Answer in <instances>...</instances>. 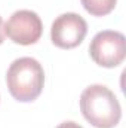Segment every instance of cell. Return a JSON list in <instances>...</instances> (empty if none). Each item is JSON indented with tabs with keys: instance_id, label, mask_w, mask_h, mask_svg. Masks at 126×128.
Returning <instances> with one entry per match:
<instances>
[{
	"instance_id": "obj_1",
	"label": "cell",
	"mask_w": 126,
	"mask_h": 128,
	"mask_svg": "<svg viewBox=\"0 0 126 128\" xmlns=\"http://www.w3.org/2000/svg\"><path fill=\"white\" fill-rule=\"evenodd\" d=\"M80 110L85 119L96 128H113L122 118L116 96L104 85H91L80 96Z\"/></svg>"
},
{
	"instance_id": "obj_2",
	"label": "cell",
	"mask_w": 126,
	"mask_h": 128,
	"mask_svg": "<svg viewBox=\"0 0 126 128\" xmlns=\"http://www.w3.org/2000/svg\"><path fill=\"white\" fill-rule=\"evenodd\" d=\"M6 84L10 96L18 101L28 103L42 94L45 72L42 64L31 57H21L9 66Z\"/></svg>"
},
{
	"instance_id": "obj_3",
	"label": "cell",
	"mask_w": 126,
	"mask_h": 128,
	"mask_svg": "<svg viewBox=\"0 0 126 128\" xmlns=\"http://www.w3.org/2000/svg\"><path fill=\"white\" fill-rule=\"evenodd\" d=\"M91 58L101 67H117L126 57V39L120 32L104 30L96 33L89 45Z\"/></svg>"
},
{
	"instance_id": "obj_4",
	"label": "cell",
	"mask_w": 126,
	"mask_h": 128,
	"mask_svg": "<svg viewBox=\"0 0 126 128\" xmlns=\"http://www.w3.org/2000/svg\"><path fill=\"white\" fill-rule=\"evenodd\" d=\"M43 33V24L40 16L28 9L16 10L10 15L4 24V34L18 45H33Z\"/></svg>"
},
{
	"instance_id": "obj_5",
	"label": "cell",
	"mask_w": 126,
	"mask_h": 128,
	"mask_svg": "<svg viewBox=\"0 0 126 128\" xmlns=\"http://www.w3.org/2000/svg\"><path fill=\"white\" fill-rule=\"evenodd\" d=\"M88 33L86 21L73 12L60 15L51 28V39L55 46L61 49H71L79 46Z\"/></svg>"
},
{
	"instance_id": "obj_6",
	"label": "cell",
	"mask_w": 126,
	"mask_h": 128,
	"mask_svg": "<svg viewBox=\"0 0 126 128\" xmlns=\"http://www.w3.org/2000/svg\"><path fill=\"white\" fill-rule=\"evenodd\" d=\"M83 8L94 16H104L107 14H110L117 0H80Z\"/></svg>"
},
{
	"instance_id": "obj_7",
	"label": "cell",
	"mask_w": 126,
	"mask_h": 128,
	"mask_svg": "<svg viewBox=\"0 0 126 128\" xmlns=\"http://www.w3.org/2000/svg\"><path fill=\"white\" fill-rule=\"evenodd\" d=\"M57 128H83V127L79 125V124H76V122H73V121H65L63 124H60Z\"/></svg>"
},
{
	"instance_id": "obj_8",
	"label": "cell",
	"mask_w": 126,
	"mask_h": 128,
	"mask_svg": "<svg viewBox=\"0 0 126 128\" xmlns=\"http://www.w3.org/2000/svg\"><path fill=\"white\" fill-rule=\"evenodd\" d=\"M4 40V24H3V18L0 16V45Z\"/></svg>"
}]
</instances>
